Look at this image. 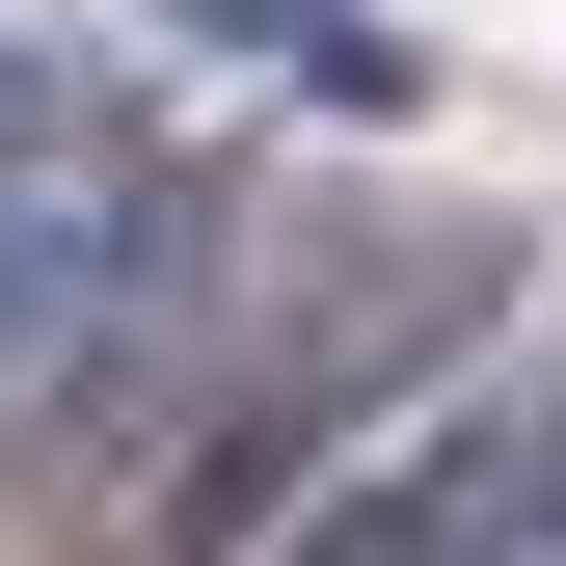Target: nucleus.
I'll use <instances>...</instances> for the list:
<instances>
[{
  "label": "nucleus",
  "instance_id": "f257e3e1",
  "mask_svg": "<svg viewBox=\"0 0 566 566\" xmlns=\"http://www.w3.org/2000/svg\"><path fill=\"white\" fill-rule=\"evenodd\" d=\"M189 270H217V189L189 163H28L0 135V405L54 350H108V297H189Z\"/></svg>",
  "mask_w": 566,
  "mask_h": 566
},
{
  "label": "nucleus",
  "instance_id": "f03ea898",
  "mask_svg": "<svg viewBox=\"0 0 566 566\" xmlns=\"http://www.w3.org/2000/svg\"><path fill=\"white\" fill-rule=\"evenodd\" d=\"M485 513H513V378H485V405H432V432H405V459H350L324 513L270 539V566H513Z\"/></svg>",
  "mask_w": 566,
  "mask_h": 566
},
{
  "label": "nucleus",
  "instance_id": "7ed1b4c3",
  "mask_svg": "<svg viewBox=\"0 0 566 566\" xmlns=\"http://www.w3.org/2000/svg\"><path fill=\"white\" fill-rule=\"evenodd\" d=\"M217 28L270 54V82H324V108H432V54H405V28H350V0H217Z\"/></svg>",
  "mask_w": 566,
  "mask_h": 566
}]
</instances>
